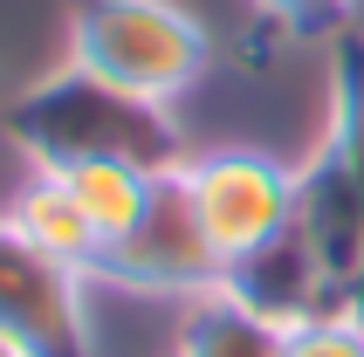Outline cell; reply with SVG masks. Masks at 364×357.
<instances>
[{
	"label": "cell",
	"instance_id": "obj_1",
	"mask_svg": "<svg viewBox=\"0 0 364 357\" xmlns=\"http://www.w3.org/2000/svg\"><path fill=\"white\" fill-rule=\"evenodd\" d=\"M7 138L28 165L69 172V165H138V172H179L186 131L172 103H144L117 82L62 62L35 76L7 103Z\"/></svg>",
	"mask_w": 364,
	"mask_h": 357
},
{
	"label": "cell",
	"instance_id": "obj_2",
	"mask_svg": "<svg viewBox=\"0 0 364 357\" xmlns=\"http://www.w3.org/2000/svg\"><path fill=\"white\" fill-rule=\"evenodd\" d=\"M62 62L144 103H179L213 69V35L186 0H76Z\"/></svg>",
	"mask_w": 364,
	"mask_h": 357
},
{
	"label": "cell",
	"instance_id": "obj_3",
	"mask_svg": "<svg viewBox=\"0 0 364 357\" xmlns=\"http://www.w3.org/2000/svg\"><path fill=\"white\" fill-rule=\"evenodd\" d=\"M179 186L200 213L206 240L220 261H241L268 234H282L296 220V165H282L262 144H213V151H186Z\"/></svg>",
	"mask_w": 364,
	"mask_h": 357
},
{
	"label": "cell",
	"instance_id": "obj_4",
	"mask_svg": "<svg viewBox=\"0 0 364 357\" xmlns=\"http://www.w3.org/2000/svg\"><path fill=\"white\" fill-rule=\"evenodd\" d=\"M90 268L48 255L0 213V337L28 357H90Z\"/></svg>",
	"mask_w": 364,
	"mask_h": 357
},
{
	"label": "cell",
	"instance_id": "obj_5",
	"mask_svg": "<svg viewBox=\"0 0 364 357\" xmlns=\"http://www.w3.org/2000/svg\"><path fill=\"white\" fill-rule=\"evenodd\" d=\"M220 275H227V261H220V247L206 240V227H200V213H193V199H186L179 172L159 178L144 220L97 261V282H110V289H131V296H179V302L220 289Z\"/></svg>",
	"mask_w": 364,
	"mask_h": 357
},
{
	"label": "cell",
	"instance_id": "obj_6",
	"mask_svg": "<svg viewBox=\"0 0 364 357\" xmlns=\"http://www.w3.org/2000/svg\"><path fill=\"white\" fill-rule=\"evenodd\" d=\"M220 289L234 302H247L255 316H268L275 330H303V323L337 309V268L316 255V240L296 220L282 234H268L262 247H247L241 261H227Z\"/></svg>",
	"mask_w": 364,
	"mask_h": 357
},
{
	"label": "cell",
	"instance_id": "obj_7",
	"mask_svg": "<svg viewBox=\"0 0 364 357\" xmlns=\"http://www.w3.org/2000/svg\"><path fill=\"white\" fill-rule=\"evenodd\" d=\"M316 159L344 178L364 206V28L330 35V69H323V144Z\"/></svg>",
	"mask_w": 364,
	"mask_h": 357
},
{
	"label": "cell",
	"instance_id": "obj_8",
	"mask_svg": "<svg viewBox=\"0 0 364 357\" xmlns=\"http://www.w3.org/2000/svg\"><path fill=\"white\" fill-rule=\"evenodd\" d=\"M0 213L14 220L35 247H48V255H62V261H76V268H90V275H97L103 240L90 234V220H82V206H76V193H69V178H62V172L28 165V178L14 186V199H7Z\"/></svg>",
	"mask_w": 364,
	"mask_h": 357
},
{
	"label": "cell",
	"instance_id": "obj_9",
	"mask_svg": "<svg viewBox=\"0 0 364 357\" xmlns=\"http://www.w3.org/2000/svg\"><path fill=\"white\" fill-rule=\"evenodd\" d=\"M172 357H289V330H275L268 316H255L247 302H234L227 289L186 302L179 316V351Z\"/></svg>",
	"mask_w": 364,
	"mask_h": 357
},
{
	"label": "cell",
	"instance_id": "obj_10",
	"mask_svg": "<svg viewBox=\"0 0 364 357\" xmlns=\"http://www.w3.org/2000/svg\"><path fill=\"white\" fill-rule=\"evenodd\" d=\"M62 178H69V193H76L90 234H97L103 255H110V247L144 220V206H151V193H159L165 172H138V165H69Z\"/></svg>",
	"mask_w": 364,
	"mask_h": 357
},
{
	"label": "cell",
	"instance_id": "obj_11",
	"mask_svg": "<svg viewBox=\"0 0 364 357\" xmlns=\"http://www.w3.org/2000/svg\"><path fill=\"white\" fill-rule=\"evenodd\" d=\"M247 7L268 14V21H282L296 41H309V35H344L358 0H247Z\"/></svg>",
	"mask_w": 364,
	"mask_h": 357
},
{
	"label": "cell",
	"instance_id": "obj_12",
	"mask_svg": "<svg viewBox=\"0 0 364 357\" xmlns=\"http://www.w3.org/2000/svg\"><path fill=\"white\" fill-rule=\"evenodd\" d=\"M289 357H364V330H350L344 316H316L289 330Z\"/></svg>",
	"mask_w": 364,
	"mask_h": 357
},
{
	"label": "cell",
	"instance_id": "obj_13",
	"mask_svg": "<svg viewBox=\"0 0 364 357\" xmlns=\"http://www.w3.org/2000/svg\"><path fill=\"white\" fill-rule=\"evenodd\" d=\"M330 316H344L350 330H364V261L350 268L344 282H337V309H330Z\"/></svg>",
	"mask_w": 364,
	"mask_h": 357
},
{
	"label": "cell",
	"instance_id": "obj_14",
	"mask_svg": "<svg viewBox=\"0 0 364 357\" xmlns=\"http://www.w3.org/2000/svg\"><path fill=\"white\" fill-rule=\"evenodd\" d=\"M0 357H28V351H21V343H7V337H0Z\"/></svg>",
	"mask_w": 364,
	"mask_h": 357
}]
</instances>
